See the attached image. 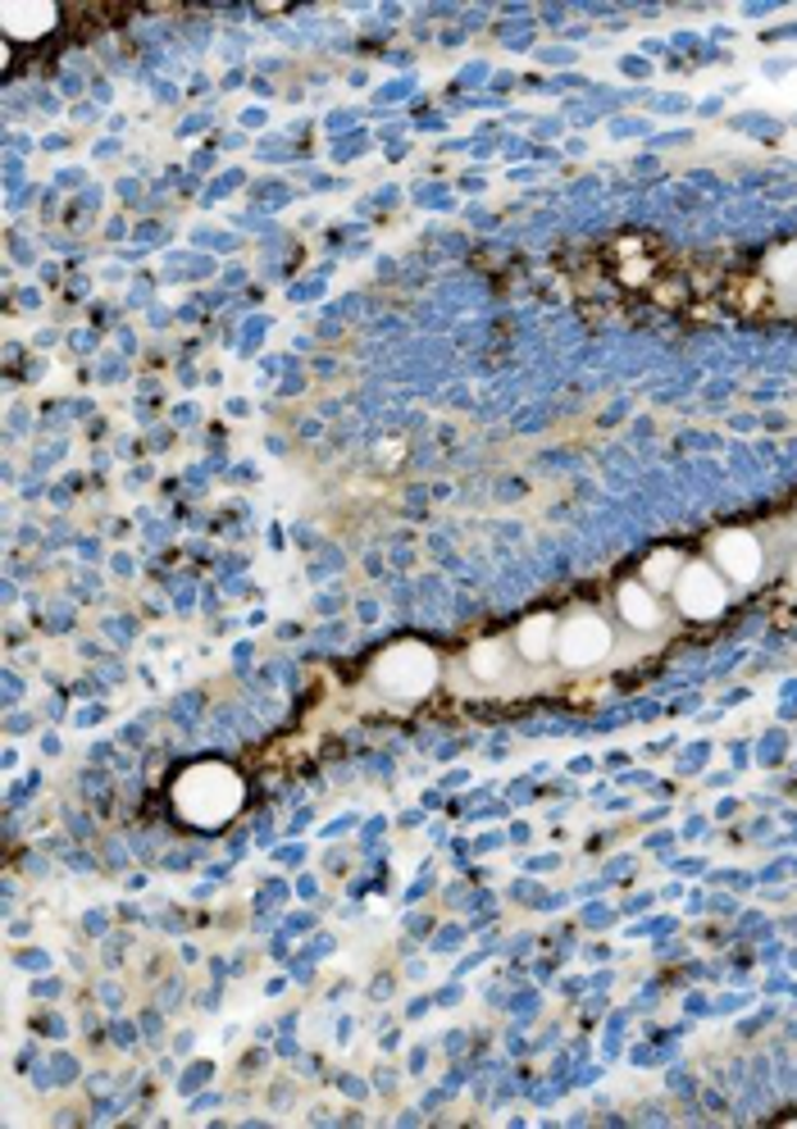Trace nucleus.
Wrapping results in <instances>:
<instances>
[{
  "instance_id": "obj_9",
  "label": "nucleus",
  "mask_w": 797,
  "mask_h": 1129,
  "mask_svg": "<svg viewBox=\"0 0 797 1129\" xmlns=\"http://www.w3.org/2000/svg\"><path fill=\"white\" fill-rule=\"evenodd\" d=\"M470 670H474L479 679H502V675H506L502 647H497V643H479V647L470 652Z\"/></svg>"
},
{
  "instance_id": "obj_8",
  "label": "nucleus",
  "mask_w": 797,
  "mask_h": 1129,
  "mask_svg": "<svg viewBox=\"0 0 797 1129\" xmlns=\"http://www.w3.org/2000/svg\"><path fill=\"white\" fill-rule=\"evenodd\" d=\"M642 574H648V587H675L679 574H684V556L679 551H656V556H648V564H642Z\"/></svg>"
},
{
  "instance_id": "obj_2",
  "label": "nucleus",
  "mask_w": 797,
  "mask_h": 1129,
  "mask_svg": "<svg viewBox=\"0 0 797 1129\" xmlns=\"http://www.w3.org/2000/svg\"><path fill=\"white\" fill-rule=\"evenodd\" d=\"M433 675H438V660H433L420 643H401L393 652H383L378 665H374L378 688L397 692V697H420V692H428Z\"/></svg>"
},
{
  "instance_id": "obj_5",
  "label": "nucleus",
  "mask_w": 797,
  "mask_h": 1129,
  "mask_svg": "<svg viewBox=\"0 0 797 1129\" xmlns=\"http://www.w3.org/2000/svg\"><path fill=\"white\" fill-rule=\"evenodd\" d=\"M711 556H715V564H720V574H725L729 583H752L757 574H761V547H757V537H748V533H720L715 537V547H711Z\"/></svg>"
},
{
  "instance_id": "obj_1",
  "label": "nucleus",
  "mask_w": 797,
  "mask_h": 1129,
  "mask_svg": "<svg viewBox=\"0 0 797 1129\" xmlns=\"http://www.w3.org/2000/svg\"><path fill=\"white\" fill-rule=\"evenodd\" d=\"M178 815L192 820L201 829H219L238 815L242 806V779L228 765H192L173 788Z\"/></svg>"
},
{
  "instance_id": "obj_7",
  "label": "nucleus",
  "mask_w": 797,
  "mask_h": 1129,
  "mask_svg": "<svg viewBox=\"0 0 797 1129\" xmlns=\"http://www.w3.org/2000/svg\"><path fill=\"white\" fill-rule=\"evenodd\" d=\"M552 647H556L552 615H533V620L520 624V656H524V660H547Z\"/></svg>"
},
{
  "instance_id": "obj_3",
  "label": "nucleus",
  "mask_w": 797,
  "mask_h": 1129,
  "mask_svg": "<svg viewBox=\"0 0 797 1129\" xmlns=\"http://www.w3.org/2000/svg\"><path fill=\"white\" fill-rule=\"evenodd\" d=\"M675 597H679V610L688 620H715L720 610L729 602V587H725V574H715L711 564H684V574L675 583Z\"/></svg>"
},
{
  "instance_id": "obj_4",
  "label": "nucleus",
  "mask_w": 797,
  "mask_h": 1129,
  "mask_svg": "<svg viewBox=\"0 0 797 1129\" xmlns=\"http://www.w3.org/2000/svg\"><path fill=\"white\" fill-rule=\"evenodd\" d=\"M606 652H611V629H606V620H597V615H575V620L556 633V656L565 665H575V670L597 665Z\"/></svg>"
},
{
  "instance_id": "obj_11",
  "label": "nucleus",
  "mask_w": 797,
  "mask_h": 1129,
  "mask_svg": "<svg viewBox=\"0 0 797 1129\" xmlns=\"http://www.w3.org/2000/svg\"><path fill=\"white\" fill-rule=\"evenodd\" d=\"M793 593H797V564H793Z\"/></svg>"
},
{
  "instance_id": "obj_10",
  "label": "nucleus",
  "mask_w": 797,
  "mask_h": 1129,
  "mask_svg": "<svg viewBox=\"0 0 797 1129\" xmlns=\"http://www.w3.org/2000/svg\"><path fill=\"white\" fill-rule=\"evenodd\" d=\"M788 265H793V260H788V251H780V255H775V260H770V269H775V274H784Z\"/></svg>"
},
{
  "instance_id": "obj_6",
  "label": "nucleus",
  "mask_w": 797,
  "mask_h": 1129,
  "mask_svg": "<svg viewBox=\"0 0 797 1129\" xmlns=\"http://www.w3.org/2000/svg\"><path fill=\"white\" fill-rule=\"evenodd\" d=\"M620 615L633 629H656L661 624V606L652 597V587L648 583H625L620 587Z\"/></svg>"
}]
</instances>
